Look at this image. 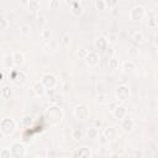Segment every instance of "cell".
Wrapping results in <instances>:
<instances>
[{
	"label": "cell",
	"instance_id": "cell-1",
	"mask_svg": "<svg viewBox=\"0 0 158 158\" xmlns=\"http://www.w3.org/2000/svg\"><path fill=\"white\" fill-rule=\"evenodd\" d=\"M63 117H64V112L57 105H52L44 111V118H46L47 123H49L51 126H56V125L60 123Z\"/></svg>",
	"mask_w": 158,
	"mask_h": 158
},
{
	"label": "cell",
	"instance_id": "cell-2",
	"mask_svg": "<svg viewBox=\"0 0 158 158\" xmlns=\"http://www.w3.org/2000/svg\"><path fill=\"white\" fill-rule=\"evenodd\" d=\"M17 128V122L12 117H4L0 121V132L2 136H11Z\"/></svg>",
	"mask_w": 158,
	"mask_h": 158
},
{
	"label": "cell",
	"instance_id": "cell-3",
	"mask_svg": "<svg viewBox=\"0 0 158 158\" xmlns=\"http://www.w3.org/2000/svg\"><path fill=\"white\" fill-rule=\"evenodd\" d=\"M130 96H131V90H130L128 85L121 84L115 89V98H116L117 101L125 102V101H127L130 99Z\"/></svg>",
	"mask_w": 158,
	"mask_h": 158
},
{
	"label": "cell",
	"instance_id": "cell-4",
	"mask_svg": "<svg viewBox=\"0 0 158 158\" xmlns=\"http://www.w3.org/2000/svg\"><path fill=\"white\" fill-rule=\"evenodd\" d=\"M146 16V9L141 5H136L130 10V20L135 22H139Z\"/></svg>",
	"mask_w": 158,
	"mask_h": 158
},
{
	"label": "cell",
	"instance_id": "cell-5",
	"mask_svg": "<svg viewBox=\"0 0 158 158\" xmlns=\"http://www.w3.org/2000/svg\"><path fill=\"white\" fill-rule=\"evenodd\" d=\"M9 79L15 84V85H22L27 80V75L22 70H14L11 69L9 73Z\"/></svg>",
	"mask_w": 158,
	"mask_h": 158
},
{
	"label": "cell",
	"instance_id": "cell-6",
	"mask_svg": "<svg viewBox=\"0 0 158 158\" xmlns=\"http://www.w3.org/2000/svg\"><path fill=\"white\" fill-rule=\"evenodd\" d=\"M12 158H23L26 156V147L22 142H14L10 146Z\"/></svg>",
	"mask_w": 158,
	"mask_h": 158
},
{
	"label": "cell",
	"instance_id": "cell-7",
	"mask_svg": "<svg viewBox=\"0 0 158 158\" xmlns=\"http://www.w3.org/2000/svg\"><path fill=\"white\" fill-rule=\"evenodd\" d=\"M73 115L75 118L78 120H86L90 115V110H89V106L84 105V104H80V105H77L73 110Z\"/></svg>",
	"mask_w": 158,
	"mask_h": 158
},
{
	"label": "cell",
	"instance_id": "cell-8",
	"mask_svg": "<svg viewBox=\"0 0 158 158\" xmlns=\"http://www.w3.org/2000/svg\"><path fill=\"white\" fill-rule=\"evenodd\" d=\"M84 60H85V63H86V65L89 68H95V67H98L100 64L101 57H100V54L98 52L91 51V52H88V54L85 56Z\"/></svg>",
	"mask_w": 158,
	"mask_h": 158
},
{
	"label": "cell",
	"instance_id": "cell-9",
	"mask_svg": "<svg viewBox=\"0 0 158 158\" xmlns=\"http://www.w3.org/2000/svg\"><path fill=\"white\" fill-rule=\"evenodd\" d=\"M41 81L43 83V85L47 88V89H53L56 85H57V77L53 74V73H46L42 75L41 78Z\"/></svg>",
	"mask_w": 158,
	"mask_h": 158
},
{
	"label": "cell",
	"instance_id": "cell-10",
	"mask_svg": "<svg viewBox=\"0 0 158 158\" xmlns=\"http://www.w3.org/2000/svg\"><path fill=\"white\" fill-rule=\"evenodd\" d=\"M72 156L75 158H91L93 157V152L89 147H78L72 152Z\"/></svg>",
	"mask_w": 158,
	"mask_h": 158
},
{
	"label": "cell",
	"instance_id": "cell-11",
	"mask_svg": "<svg viewBox=\"0 0 158 158\" xmlns=\"http://www.w3.org/2000/svg\"><path fill=\"white\" fill-rule=\"evenodd\" d=\"M94 47L99 52H105L109 47V40L105 36H99L94 40Z\"/></svg>",
	"mask_w": 158,
	"mask_h": 158
},
{
	"label": "cell",
	"instance_id": "cell-12",
	"mask_svg": "<svg viewBox=\"0 0 158 158\" xmlns=\"http://www.w3.org/2000/svg\"><path fill=\"white\" fill-rule=\"evenodd\" d=\"M121 128L123 132H131L133 128H135V121L130 117V116H125L122 120H121Z\"/></svg>",
	"mask_w": 158,
	"mask_h": 158
},
{
	"label": "cell",
	"instance_id": "cell-13",
	"mask_svg": "<svg viewBox=\"0 0 158 158\" xmlns=\"http://www.w3.org/2000/svg\"><path fill=\"white\" fill-rule=\"evenodd\" d=\"M104 136L106 137V139H107L109 142H114V141H116V139H117V137H118L117 127L111 126V127L105 128V131H104Z\"/></svg>",
	"mask_w": 158,
	"mask_h": 158
},
{
	"label": "cell",
	"instance_id": "cell-14",
	"mask_svg": "<svg viewBox=\"0 0 158 158\" xmlns=\"http://www.w3.org/2000/svg\"><path fill=\"white\" fill-rule=\"evenodd\" d=\"M112 115L115 116V118H117V120H122L125 116H127V109L123 106V105H116L115 106V109L112 110Z\"/></svg>",
	"mask_w": 158,
	"mask_h": 158
},
{
	"label": "cell",
	"instance_id": "cell-15",
	"mask_svg": "<svg viewBox=\"0 0 158 158\" xmlns=\"http://www.w3.org/2000/svg\"><path fill=\"white\" fill-rule=\"evenodd\" d=\"M14 65H15L14 56H12V54H6V56H4V58H2V68H4V69H7V70H11Z\"/></svg>",
	"mask_w": 158,
	"mask_h": 158
},
{
	"label": "cell",
	"instance_id": "cell-16",
	"mask_svg": "<svg viewBox=\"0 0 158 158\" xmlns=\"http://www.w3.org/2000/svg\"><path fill=\"white\" fill-rule=\"evenodd\" d=\"M47 91V88L43 85L42 81H36L33 85V93L36 96H43Z\"/></svg>",
	"mask_w": 158,
	"mask_h": 158
},
{
	"label": "cell",
	"instance_id": "cell-17",
	"mask_svg": "<svg viewBox=\"0 0 158 158\" xmlns=\"http://www.w3.org/2000/svg\"><path fill=\"white\" fill-rule=\"evenodd\" d=\"M135 70H136V64H135L132 60H126V62H123V64H122V72H123L125 74L130 75V74H132Z\"/></svg>",
	"mask_w": 158,
	"mask_h": 158
},
{
	"label": "cell",
	"instance_id": "cell-18",
	"mask_svg": "<svg viewBox=\"0 0 158 158\" xmlns=\"http://www.w3.org/2000/svg\"><path fill=\"white\" fill-rule=\"evenodd\" d=\"M12 56H14L15 65L20 67V65H22L25 63V54L22 52H15V53H12Z\"/></svg>",
	"mask_w": 158,
	"mask_h": 158
},
{
	"label": "cell",
	"instance_id": "cell-19",
	"mask_svg": "<svg viewBox=\"0 0 158 158\" xmlns=\"http://www.w3.org/2000/svg\"><path fill=\"white\" fill-rule=\"evenodd\" d=\"M70 9H72V14H73L74 16L79 17V16H81V15H83V11H84V9H83V6H81L79 2H75V4H73V5L70 6Z\"/></svg>",
	"mask_w": 158,
	"mask_h": 158
},
{
	"label": "cell",
	"instance_id": "cell-20",
	"mask_svg": "<svg viewBox=\"0 0 158 158\" xmlns=\"http://www.w3.org/2000/svg\"><path fill=\"white\" fill-rule=\"evenodd\" d=\"M86 137L89 139H96L99 137V130H98V127H89L86 130Z\"/></svg>",
	"mask_w": 158,
	"mask_h": 158
},
{
	"label": "cell",
	"instance_id": "cell-21",
	"mask_svg": "<svg viewBox=\"0 0 158 158\" xmlns=\"http://www.w3.org/2000/svg\"><path fill=\"white\" fill-rule=\"evenodd\" d=\"M118 64H120V62H118V59L115 58V57H110L109 60H107V68H109L110 70L117 69V68H118Z\"/></svg>",
	"mask_w": 158,
	"mask_h": 158
},
{
	"label": "cell",
	"instance_id": "cell-22",
	"mask_svg": "<svg viewBox=\"0 0 158 158\" xmlns=\"http://www.w3.org/2000/svg\"><path fill=\"white\" fill-rule=\"evenodd\" d=\"M27 7H28V11L31 12H36L40 10V2L38 0H30L28 4H27Z\"/></svg>",
	"mask_w": 158,
	"mask_h": 158
},
{
	"label": "cell",
	"instance_id": "cell-23",
	"mask_svg": "<svg viewBox=\"0 0 158 158\" xmlns=\"http://www.w3.org/2000/svg\"><path fill=\"white\" fill-rule=\"evenodd\" d=\"M11 95H12V90L10 89V86L2 85L1 86V98L2 99H10Z\"/></svg>",
	"mask_w": 158,
	"mask_h": 158
},
{
	"label": "cell",
	"instance_id": "cell-24",
	"mask_svg": "<svg viewBox=\"0 0 158 158\" xmlns=\"http://www.w3.org/2000/svg\"><path fill=\"white\" fill-rule=\"evenodd\" d=\"M72 138L74 139V141H80L81 138H83V131L80 130V128H73V131H72Z\"/></svg>",
	"mask_w": 158,
	"mask_h": 158
},
{
	"label": "cell",
	"instance_id": "cell-25",
	"mask_svg": "<svg viewBox=\"0 0 158 158\" xmlns=\"http://www.w3.org/2000/svg\"><path fill=\"white\" fill-rule=\"evenodd\" d=\"M9 26H10V20L7 19V17H1V20H0V30L1 31H6L7 28H9Z\"/></svg>",
	"mask_w": 158,
	"mask_h": 158
},
{
	"label": "cell",
	"instance_id": "cell-26",
	"mask_svg": "<svg viewBox=\"0 0 158 158\" xmlns=\"http://www.w3.org/2000/svg\"><path fill=\"white\" fill-rule=\"evenodd\" d=\"M132 40H133L135 43H143V41H144L143 33H142V32H136V33H133Z\"/></svg>",
	"mask_w": 158,
	"mask_h": 158
},
{
	"label": "cell",
	"instance_id": "cell-27",
	"mask_svg": "<svg viewBox=\"0 0 158 158\" xmlns=\"http://www.w3.org/2000/svg\"><path fill=\"white\" fill-rule=\"evenodd\" d=\"M30 32H31V27H30V25H21L20 26V33L22 35V36H27V35H30Z\"/></svg>",
	"mask_w": 158,
	"mask_h": 158
},
{
	"label": "cell",
	"instance_id": "cell-28",
	"mask_svg": "<svg viewBox=\"0 0 158 158\" xmlns=\"http://www.w3.org/2000/svg\"><path fill=\"white\" fill-rule=\"evenodd\" d=\"M0 158H12L10 148H2L0 151Z\"/></svg>",
	"mask_w": 158,
	"mask_h": 158
},
{
	"label": "cell",
	"instance_id": "cell-29",
	"mask_svg": "<svg viewBox=\"0 0 158 158\" xmlns=\"http://www.w3.org/2000/svg\"><path fill=\"white\" fill-rule=\"evenodd\" d=\"M105 4H106V9L112 10L118 5V0H105Z\"/></svg>",
	"mask_w": 158,
	"mask_h": 158
},
{
	"label": "cell",
	"instance_id": "cell-30",
	"mask_svg": "<svg viewBox=\"0 0 158 158\" xmlns=\"http://www.w3.org/2000/svg\"><path fill=\"white\" fill-rule=\"evenodd\" d=\"M95 6H96V9H98V10H100V11L106 10V4H105V0H96Z\"/></svg>",
	"mask_w": 158,
	"mask_h": 158
},
{
	"label": "cell",
	"instance_id": "cell-31",
	"mask_svg": "<svg viewBox=\"0 0 158 158\" xmlns=\"http://www.w3.org/2000/svg\"><path fill=\"white\" fill-rule=\"evenodd\" d=\"M51 36H52V33H51L49 30H43L42 33H41V37H42V40H44V41H49Z\"/></svg>",
	"mask_w": 158,
	"mask_h": 158
},
{
	"label": "cell",
	"instance_id": "cell-32",
	"mask_svg": "<svg viewBox=\"0 0 158 158\" xmlns=\"http://www.w3.org/2000/svg\"><path fill=\"white\" fill-rule=\"evenodd\" d=\"M128 54H130V57L135 58V57H137V56H138V49H137L135 46H132V47H130V48H128Z\"/></svg>",
	"mask_w": 158,
	"mask_h": 158
},
{
	"label": "cell",
	"instance_id": "cell-33",
	"mask_svg": "<svg viewBox=\"0 0 158 158\" xmlns=\"http://www.w3.org/2000/svg\"><path fill=\"white\" fill-rule=\"evenodd\" d=\"M117 38H118V36L116 33H109V36H107L109 43H116L117 42Z\"/></svg>",
	"mask_w": 158,
	"mask_h": 158
},
{
	"label": "cell",
	"instance_id": "cell-34",
	"mask_svg": "<svg viewBox=\"0 0 158 158\" xmlns=\"http://www.w3.org/2000/svg\"><path fill=\"white\" fill-rule=\"evenodd\" d=\"M60 42H62L64 46H68L69 42H70V37H69V35H68V33H64V35L62 36V38H60Z\"/></svg>",
	"mask_w": 158,
	"mask_h": 158
},
{
	"label": "cell",
	"instance_id": "cell-35",
	"mask_svg": "<svg viewBox=\"0 0 158 158\" xmlns=\"http://www.w3.org/2000/svg\"><path fill=\"white\" fill-rule=\"evenodd\" d=\"M59 7V0H51L49 1V9L51 10H57Z\"/></svg>",
	"mask_w": 158,
	"mask_h": 158
},
{
	"label": "cell",
	"instance_id": "cell-36",
	"mask_svg": "<svg viewBox=\"0 0 158 158\" xmlns=\"http://www.w3.org/2000/svg\"><path fill=\"white\" fill-rule=\"evenodd\" d=\"M86 54H88V51H86V49H84V48H81L80 51H78V56H79L80 58H83V59L85 58V56H86Z\"/></svg>",
	"mask_w": 158,
	"mask_h": 158
},
{
	"label": "cell",
	"instance_id": "cell-37",
	"mask_svg": "<svg viewBox=\"0 0 158 158\" xmlns=\"http://www.w3.org/2000/svg\"><path fill=\"white\" fill-rule=\"evenodd\" d=\"M105 53H106L109 57H114V48H112L111 46H109V47H107V49L105 51Z\"/></svg>",
	"mask_w": 158,
	"mask_h": 158
},
{
	"label": "cell",
	"instance_id": "cell-38",
	"mask_svg": "<svg viewBox=\"0 0 158 158\" xmlns=\"http://www.w3.org/2000/svg\"><path fill=\"white\" fill-rule=\"evenodd\" d=\"M22 123H23L25 126L30 125V123H31V116H25V117L22 118Z\"/></svg>",
	"mask_w": 158,
	"mask_h": 158
},
{
	"label": "cell",
	"instance_id": "cell-39",
	"mask_svg": "<svg viewBox=\"0 0 158 158\" xmlns=\"http://www.w3.org/2000/svg\"><path fill=\"white\" fill-rule=\"evenodd\" d=\"M80 0H64V2L68 5V6H72L73 4H75V2H79Z\"/></svg>",
	"mask_w": 158,
	"mask_h": 158
},
{
	"label": "cell",
	"instance_id": "cell-40",
	"mask_svg": "<svg viewBox=\"0 0 158 158\" xmlns=\"http://www.w3.org/2000/svg\"><path fill=\"white\" fill-rule=\"evenodd\" d=\"M98 101L99 102H104L105 101V95H98Z\"/></svg>",
	"mask_w": 158,
	"mask_h": 158
},
{
	"label": "cell",
	"instance_id": "cell-41",
	"mask_svg": "<svg viewBox=\"0 0 158 158\" xmlns=\"http://www.w3.org/2000/svg\"><path fill=\"white\" fill-rule=\"evenodd\" d=\"M153 44H154L156 47H158V35H156V36H154V40H153Z\"/></svg>",
	"mask_w": 158,
	"mask_h": 158
},
{
	"label": "cell",
	"instance_id": "cell-42",
	"mask_svg": "<svg viewBox=\"0 0 158 158\" xmlns=\"http://www.w3.org/2000/svg\"><path fill=\"white\" fill-rule=\"evenodd\" d=\"M0 83L1 84L4 83V70H1V74H0Z\"/></svg>",
	"mask_w": 158,
	"mask_h": 158
},
{
	"label": "cell",
	"instance_id": "cell-43",
	"mask_svg": "<svg viewBox=\"0 0 158 158\" xmlns=\"http://www.w3.org/2000/svg\"><path fill=\"white\" fill-rule=\"evenodd\" d=\"M154 26L158 27V15H156V17H154Z\"/></svg>",
	"mask_w": 158,
	"mask_h": 158
},
{
	"label": "cell",
	"instance_id": "cell-44",
	"mask_svg": "<svg viewBox=\"0 0 158 158\" xmlns=\"http://www.w3.org/2000/svg\"><path fill=\"white\" fill-rule=\"evenodd\" d=\"M95 125L100 127V126H101V121H99V120H96V121H95Z\"/></svg>",
	"mask_w": 158,
	"mask_h": 158
},
{
	"label": "cell",
	"instance_id": "cell-45",
	"mask_svg": "<svg viewBox=\"0 0 158 158\" xmlns=\"http://www.w3.org/2000/svg\"><path fill=\"white\" fill-rule=\"evenodd\" d=\"M157 48H158V47H157ZM157 56H158V49H157Z\"/></svg>",
	"mask_w": 158,
	"mask_h": 158
},
{
	"label": "cell",
	"instance_id": "cell-46",
	"mask_svg": "<svg viewBox=\"0 0 158 158\" xmlns=\"http://www.w3.org/2000/svg\"><path fill=\"white\" fill-rule=\"evenodd\" d=\"M44 1H51V0H44Z\"/></svg>",
	"mask_w": 158,
	"mask_h": 158
}]
</instances>
